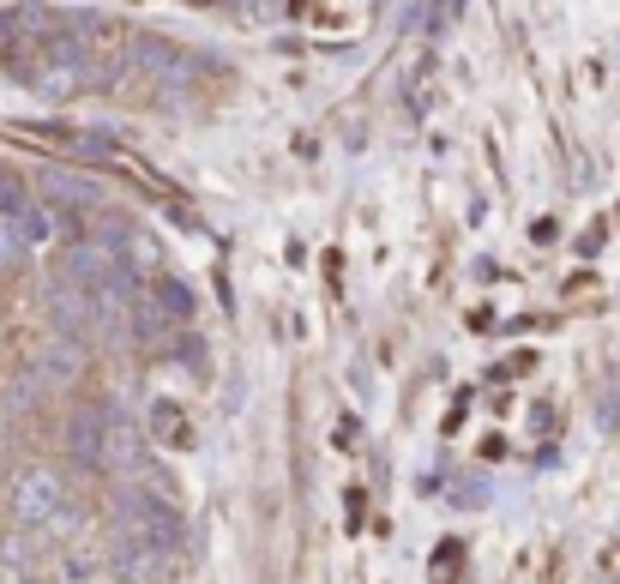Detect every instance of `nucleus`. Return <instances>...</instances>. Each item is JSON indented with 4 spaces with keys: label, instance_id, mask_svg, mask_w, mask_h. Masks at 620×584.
<instances>
[{
    "label": "nucleus",
    "instance_id": "nucleus-1",
    "mask_svg": "<svg viewBox=\"0 0 620 584\" xmlns=\"http://www.w3.org/2000/svg\"><path fill=\"white\" fill-rule=\"evenodd\" d=\"M121 531H127V543L175 548L181 543V513H175L169 500H157V494H145V488H121Z\"/></svg>",
    "mask_w": 620,
    "mask_h": 584
},
{
    "label": "nucleus",
    "instance_id": "nucleus-2",
    "mask_svg": "<svg viewBox=\"0 0 620 584\" xmlns=\"http://www.w3.org/2000/svg\"><path fill=\"white\" fill-rule=\"evenodd\" d=\"M61 506H67V483L49 464H37V470H24L19 483H12V518L19 524H49Z\"/></svg>",
    "mask_w": 620,
    "mask_h": 584
},
{
    "label": "nucleus",
    "instance_id": "nucleus-3",
    "mask_svg": "<svg viewBox=\"0 0 620 584\" xmlns=\"http://www.w3.org/2000/svg\"><path fill=\"white\" fill-rule=\"evenodd\" d=\"M109 272H121V260H115L102 242H67V253H61V283H72V290H97Z\"/></svg>",
    "mask_w": 620,
    "mask_h": 584
},
{
    "label": "nucleus",
    "instance_id": "nucleus-4",
    "mask_svg": "<svg viewBox=\"0 0 620 584\" xmlns=\"http://www.w3.org/2000/svg\"><path fill=\"white\" fill-rule=\"evenodd\" d=\"M102 470L109 476L145 470V434H139L132 416H109V434H102Z\"/></svg>",
    "mask_w": 620,
    "mask_h": 584
},
{
    "label": "nucleus",
    "instance_id": "nucleus-5",
    "mask_svg": "<svg viewBox=\"0 0 620 584\" xmlns=\"http://www.w3.org/2000/svg\"><path fill=\"white\" fill-rule=\"evenodd\" d=\"M102 434H109V416L102 410H72L67 416V458L79 464V470H102Z\"/></svg>",
    "mask_w": 620,
    "mask_h": 584
},
{
    "label": "nucleus",
    "instance_id": "nucleus-6",
    "mask_svg": "<svg viewBox=\"0 0 620 584\" xmlns=\"http://www.w3.org/2000/svg\"><path fill=\"white\" fill-rule=\"evenodd\" d=\"M132 61L151 72V79H164V85H187V79H194V61H187L169 37H139V42H132Z\"/></svg>",
    "mask_w": 620,
    "mask_h": 584
},
{
    "label": "nucleus",
    "instance_id": "nucleus-7",
    "mask_svg": "<svg viewBox=\"0 0 620 584\" xmlns=\"http://www.w3.org/2000/svg\"><path fill=\"white\" fill-rule=\"evenodd\" d=\"M37 193L55 205V212H97V205H102L97 182H85V175H61V169L37 175Z\"/></svg>",
    "mask_w": 620,
    "mask_h": 584
},
{
    "label": "nucleus",
    "instance_id": "nucleus-8",
    "mask_svg": "<svg viewBox=\"0 0 620 584\" xmlns=\"http://www.w3.org/2000/svg\"><path fill=\"white\" fill-rule=\"evenodd\" d=\"M115 573H121L127 584H157L169 578V548H151V543H121V554H115Z\"/></svg>",
    "mask_w": 620,
    "mask_h": 584
},
{
    "label": "nucleus",
    "instance_id": "nucleus-9",
    "mask_svg": "<svg viewBox=\"0 0 620 584\" xmlns=\"http://www.w3.org/2000/svg\"><path fill=\"white\" fill-rule=\"evenodd\" d=\"M37 373L49 386H72L85 373V343H72V338H55L49 350H42V362H37Z\"/></svg>",
    "mask_w": 620,
    "mask_h": 584
},
{
    "label": "nucleus",
    "instance_id": "nucleus-10",
    "mask_svg": "<svg viewBox=\"0 0 620 584\" xmlns=\"http://www.w3.org/2000/svg\"><path fill=\"white\" fill-rule=\"evenodd\" d=\"M49 313H55V325H61V338H67V332H79V325L91 320V290L55 283V290H49Z\"/></svg>",
    "mask_w": 620,
    "mask_h": 584
},
{
    "label": "nucleus",
    "instance_id": "nucleus-11",
    "mask_svg": "<svg viewBox=\"0 0 620 584\" xmlns=\"http://www.w3.org/2000/svg\"><path fill=\"white\" fill-rule=\"evenodd\" d=\"M151 434H157V440H169V446H187V440H194V428L181 422V410H175V403H157V410H151Z\"/></svg>",
    "mask_w": 620,
    "mask_h": 584
},
{
    "label": "nucleus",
    "instance_id": "nucleus-12",
    "mask_svg": "<svg viewBox=\"0 0 620 584\" xmlns=\"http://www.w3.org/2000/svg\"><path fill=\"white\" fill-rule=\"evenodd\" d=\"M169 325H175V320L151 302V295H139V302H132V332H139V338H164Z\"/></svg>",
    "mask_w": 620,
    "mask_h": 584
},
{
    "label": "nucleus",
    "instance_id": "nucleus-13",
    "mask_svg": "<svg viewBox=\"0 0 620 584\" xmlns=\"http://www.w3.org/2000/svg\"><path fill=\"white\" fill-rule=\"evenodd\" d=\"M0 212H7L12 223H19L24 212H31V187H24L12 169H0Z\"/></svg>",
    "mask_w": 620,
    "mask_h": 584
},
{
    "label": "nucleus",
    "instance_id": "nucleus-14",
    "mask_svg": "<svg viewBox=\"0 0 620 584\" xmlns=\"http://www.w3.org/2000/svg\"><path fill=\"white\" fill-rule=\"evenodd\" d=\"M151 290H157V302H164V313H169V320H194V295H187L175 278H157Z\"/></svg>",
    "mask_w": 620,
    "mask_h": 584
},
{
    "label": "nucleus",
    "instance_id": "nucleus-15",
    "mask_svg": "<svg viewBox=\"0 0 620 584\" xmlns=\"http://www.w3.org/2000/svg\"><path fill=\"white\" fill-rule=\"evenodd\" d=\"M55 223H61V212H49V205H31V212L19 217V242H49Z\"/></svg>",
    "mask_w": 620,
    "mask_h": 584
},
{
    "label": "nucleus",
    "instance_id": "nucleus-16",
    "mask_svg": "<svg viewBox=\"0 0 620 584\" xmlns=\"http://www.w3.org/2000/svg\"><path fill=\"white\" fill-rule=\"evenodd\" d=\"M37 392H42V373H37V368L12 373V386H7V410H31Z\"/></svg>",
    "mask_w": 620,
    "mask_h": 584
},
{
    "label": "nucleus",
    "instance_id": "nucleus-17",
    "mask_svg": "<svg viewBox=\"0 0 620 584\" xmlns=\"http://www.w3.org/2000/svg\"><path fill=\"white\" fill-rule=\"evenodd\" d=\"M19 253H24L19 230H7V223H0V272H12V265H19Z\"/></svg>",
    "mask_w": 620,
    "mask_h": 584
}]
</instances>
